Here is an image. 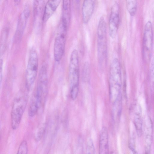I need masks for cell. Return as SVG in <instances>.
<instances>
[{"mask_svg":"<svg viewBox=\"0 0 154 154\" xmlns=\"http://www.w3.org/2000/svg\"><path fill=\"white\" fill-rule=\"evenodd\" d=\"M29 8H26L20 14L18 22L16 36L20 38L22 35L29 16Z\"/></svg>","mask_w":154,"mask_h":154,"instance_id":"obj_14","label":"cell"},{"mask_svg":"<svg viewBox=\"0 0 154 154\" xmlns=\"http://www.w3.org/2000/svg\"><path fill=\"white\" fill-rule=\"evenodd\" d=\"M95 3V1L93 0L84 1L82 7V14L84 23H87L91 19L94 9Z\"/></svg>","mask_w":154,"mask_h":154,"instance_id":"obj_10","label":"cell"},{"mask_svg":"<svg viewBox=\"0 0 154 154\" xmlns=\"http://www.w3.org/2000/svg\"><path fill=\"white\" fill-rule=\"evenodd\" d=\"M119 7L117 2L112 7L109 21V34L112 38H115L119 24Z\"/></svg>","mask_w":154,"mask_h":154,"instance_id":"obj_9","label":"cell"},{"mask_svg":"<svg viewBox=\"0 0 154 154\" xmlns=\"http://www.w3.org/2000/svg\"><path fill=\"white\" fill-rule=\"evenodd\" d=\"M68 26L61 20L58 28L54 44V57L57 61L61 60L64 54Z\"/></svg>","mask_w":154,"mask_h":154,"instance_id":"obj_3","label":"cell"},{"mask_svg":"<svg viewBox=\"0 0 154 154\" xmlns=\"http://www.w3.org/2000/svg\"><path fill=\"white\" fill-rule=\"evenodd\" d=\"M134 119V124L137 134L139 137H140L142 133V122L139 113H137Z\"/></svg>","mask_w":154,"mask_h":154,"instance_id":"obj_18","label":"cell"},{"mask_svg":"<svg viewBox=\"0 0 154 154\" xmlns=\"http://www.w3.org/2000/svg\"><path fill=\"white\" fill-rule=\"evenodd\" d=\"M97 36L98 56L100 61L103 62L106 58L107 53L106 23L104 21L99 22Z\"/></svg>","mask_w":154,"mask_h":154,"instance_id":"obj_6","label":"cell"},{"mask_svg":"<svg viewBox=\"0 0 154 154\" xmlns=\"http://www.w3.org/2000/svg\"><path fill=\"white\" fill-rule=\"evenodd\" d=\"M150 79L151 83L154 86V58L151 61L150 67Z\"/></svg>","mask_w":154,"mask_h":154,"instance_id":"obj_23","label":"cell"},{"mask_svg":"<svg viewBox=\"0 0 154 154\" xmlns=\"http://www.w3.org/2000/svg\"><path fill=\"white\" fill-rule=\"evenodd\" d=\"M44 130V128H42L38 132L35 137V140L36 141H38L41 140L43 134Z\"/></svg>","mask_w":154,"mask_h":154,"instance_id":"obj_24","label":"cell"},{"mask_svg":"<svg viewBox=\"0 0 154 154\" xmlns=\"http://www.w3.org/2000/svg\"><path fill=\"white\" fill-rule=\"evenodd\" d=\"M62 20L69 26L71 15L70 1L63 0L62 5Z\"/></svg>","mask_w":154,"mask_h":154,"instance_id":"obj_16","label":"cell"},{"mask_svg":"<svg viewBox=\"0 0 154 154\" xmlns=\"http://www.w3.org/2000/svg\"><path fill=\"white\" fill-rule=\"evenodd\" d=\"M42 103L41 100L34 91L32 96L29 108L28 114L29 116L32 117L36 114Z\"/></svg>","mask_w":154,"mask_h":154,"instance_id":"obj_15","label":"cell"},{"mask_svg":"<svg viewBox=\"0 0 154 154\" xmlns=\"http://www.w3.org/2000/svg\"><path fill=\"white\" fill-rule=\"evenodd\" d=\"M28 151L27 142L26 140H23L20 144L17 154H28Z\"/></svg>","mask_w":154,"mask_h":154,"instance_id":"obj_19","label":"cell"},{"mask_svg":"<svg viewBox=\"0 0 154 154\" xmlns=\"http://www.w3.org/2000/svg\"><path fill=\"white\" fill-rule=\"evenodd\" d=\"M3 64V60L1 59H0V80L1 82L2 81V67Z\"/></svg>","mask_w":154,"mask_h":154,"instance_id":"obj_25","label":"cell"},{"mask_svg":"<svg viewBox=\"0 0 154 154\" xmlns=\"http://www.w3.org/2000/svg\"><path fill=\"white\" fill-rule=\"evenodd\" d=\"M99 154H109L108 132L105 127H103L100 134Z\"/></svg>","mask_w":154,"mask_h":154,"instance_id":"obj_11","label":"cell"},{"mask_svg":"<svg viewBox=\"0 0 154 154\" xmlns=\"http://www.w3.org/2000/svg\"><path fill=\"white\" fill-rule=\"evenodd\" d=\"M95 148L92 140L88 138L87 141L85 154H95Z\"/></svg>","mask_w":154,"mask_h":154,"instance_id":"obj_20","label":"cell"},{"mask_svg":"<svg viewBox=\"0 0 154 154\" xmlns=\"http://www.w3.org/2000/svg\"><path fill=\"white\" fill-rule=\"evenodd\" d=\"M82 77L84 81L88 80L90 74V66L88 62H85L82 70Z\"/></svg>","mask_w":154,"mask_h":154,"instance_id":"obj_21","label":"cell"},{"mask_svg":"<svg viewBox=\"0 0 154 154\" xmlns=\"http://www.w3.org/2000/svg\"><path fill=\"white\" fill-rule=\"evenodd\" d=\"M38 68V54L35 49L32 48L30 50L26 72V88L28 91L32 90L36 77Z\"/></svg>","mask_w":154,"mask_h":154,"instance_id":"obj_2","label":"cell"},{"mask_svg":"<svg viewBox=\"0 0 154 154\" xmlns=\"http://www.w3.org/2000/svg\"><path fill=\"white\" fill-rule=\"evenodd\" d=\"M48 78L47 70L44 66H42L40 70L37 84L35 91L41 99L44 102L47 94Z\"/></svg>","mask_w":154,"mask_h":154,"instance_id":"obj_8","label":"cell"},{"mask_svg":"<svg viewBox=\"0 0 154 154\" xmlns=\"http://www.w3.org/2000/svg\"><path fill=\"white\" fill-rule=\"evenodd\" d=\"M69 77L70 90L79 89V59L76 49L73 50L71 54L69 66Z\"/></svg>","mask_w":154,"mask_h":154,"instance_id":"obj_5","label":"cell"},{"mask_svg":"<svg viewBox=\"0 0 154 154\" xmlns=\"http://www.w3.org/2000/svg\"><path fill=\"white\" fill-rule=\"evenodd\" d=\"M129 147L133 154H139L136 150L135 147V137L133 136L129 143Z\"/></svg>","mask_w":154,"mask_h":154,"instance_id":"obj_22","label":"cell"},{"mask_svg":"<svg viewBox=\"0 0 154 154\" xmlns=\"http://www.w3.org/2000/svg\"><path fill=\"white\" fill-rule=\"evenodd\" d=\"M153 35L152 24L150 21H148L145 25L143 38V56L146 61L149 60L151 56L153 45Z\"/></svg>","mask_w":154,"mask_h":154,"instance_id":"obj_7","label":"cell"},{"mask_svg":"<svg viewBox=\"0 0 154 154\" xmlns=\"http://www.w3.org/2000/svg\"><path fill=\"white\" fill-rule=\"evenodd\" d=\"M110 154H116V153L114 152H111Z\"/></svg>","mask_w":154,"mask_h":154,"instance_id":"obj_26","label":"cell"},{"mask_svg":"<svg viewBox=\"0 0 154 154\" xmlns=\"http://www.w3.org/2000/svg\"><path fill=\"white\" fill-rule=\"evenodd\" d=\"M61 1L49 0L46 3L44 8L42 16L44 22L46 21L55 12Z\"/></svg>","mask_w":154,"mask_h":154,"instance_id":"obj_13","label":"cell"},{"mask_svg":"<svg viewBox=\"0 0 154 154\" xmlns=\"http://www.w3.org/2000/svg\"><path fill=\"white\" fill-rule=\"evenodd\" d=\"M153 129L152 122L149 120L146 123L144 132L145 154H149L152 144Z\"/></svg>","mask_w":154,"mask_h":154,"instance_id":"obj_12","label":"cell"},{"mask_svg":"<svg viewBox=\"0 0 154 154\" xmlns=\"http://www.w3.org/2000/svg\"><path fill=\"white\" fill-rule=\"evenodd\" d=\"M126 7L127 10L130 15H134L136 12L137 6V2L135 0L126 1Z\"/></svg>","mask_w":154,"mask_h":154,"instance_id":"obj_17","label":"cell"},{"mask_svg":"<svg viewBox=\"0 0 154 154\" xmlns=\"http://www.w3.org/2000/svg\"><path fill=\"white\" fill-rule=\"evenodd\" d=\"M109 83L110 98L114 104L121 101V68L119 61L116 58L113 60L110 65Z\"/></svg>","mask_w":154,"mask_h":154,"instance_id":"obj_1","label":"cell"},{"mask_svg":"<svg viewBox=\"0 0 154 154\" xmlns=\"http://www.w3.org/2000/svg\"><path fill=\"white\" fill-rule=\"evenodd\" d=\"M27 102V97L23 95L17 97L14 100L11 113V125L13 130H16L18 127Z\"/></svg>","mask_w":154,"mask_h":154,"instance_id":"obj_4","label":"cell"}]
</instances>
